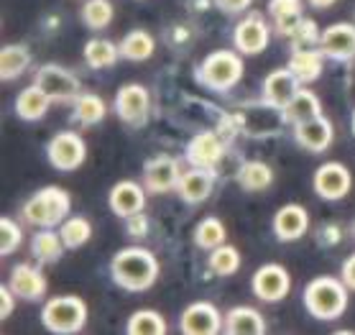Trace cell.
Masks as SVG:
<instances>
[{
	"label": "cell",
	"mask_w": 355,
	"mask_h": 335,
	"mask_svg": "<svg viewBox=\"0 0 355 335\" xmlns=\"http://www.w3.org/2000/svg\"><path fill=\"white\" fill-rule=\"evenodd\" d=\"M8 286L16 292V297L33 302V300H41L46 295V277L31 264H18L10 269Z\"/></svg>",
	"instance_id": "obj_21"
},
{
	"label": "cell",
	"mask_w": 355,
	"mask_h": 335,
	"mask_svg": "<svg viewBox=\"0 0 355 335\" xmlns=\"http://www.w3.org/2000/svg\"><path fill=\"white\" fill-rule=\"evenodd\" d=\"M223 333L230 335H261L266 333V323H263V315L253 307H233L230 312H225V320H223Z\"/></svg>",
	"instance_id": "obj_22"
},
{
	"label": "cell",
	"mask_w": 355,
	"mask_h": 335,
	"mask_svg": "<svg viewBox=\"0 0 355 335\" xmlns=\"http://www.w3.org/2000/svg\"><path fill=\"white\" fill-rule=\"evenodd\" d=\"M210 269L220 277H233L235 271L241 269V254L235 246H218L210 251Z\"/></svg>",
	"instance_id": "obj_37"
},
{
	"label": "cell",
	"mask_w": 355,
	"mask_h": 335,
	"mask_svg": "<svg viewBox=\"0 0 355 335\" xmlns=\"http://www.w3.org/2000/svg\"><path fill=\"white\" fill-rule=\"evenodd\" d=\"M353 133H355V110H353Z\"/></svg>",
	"instance_id": "obj_45"
},
{
	"label": "cell",
	"mask_w": 355,
	"mask_h": 335,
	"mask_svg": "<svg viewBox=\"0 0 355 335\" xmlns=\"http://www.w3.org/2000/svg\"><path fill=\"white\" fill-rule=\"evenodd\" d=\"M299 87H302L299 77L291 72L289 67H284V69H274L271 74H266L263 92H261V95H263V103H266V105L284 110V105L297 95Z\"/></svg>",
	"instance_id": "obj_17"
},
{
	"label": "cell",
	"mask_w": 355,
	"mask_h": 335,
	"mask_svg": "<svg viewBox=\"0 0 355 335\" xmlns=\"http://www.w3.org/2000/svg\"><path fill=\"white\" fill-rule=\"evenodd\" d=\"M284 121L289 123H304V121H312V118H320L322 115V105H320V98H317L312 90H304V87H299V92L294 98L284 105Z\"/></svg>",
	"instance_id": "obj_25"
},
{
	"label": "cell",
	"mask_w": 355,
	"mask_h": 335,
	"mask_svg": "<svg viewBox=\"0 0 355 335\" xmlns=\"http://www.w3.org/2000/svg\"><path fill=\"white\" fill-rule=\"evenodd\" d=\"M332 136H335L332 123L327 121L324 115L294 126V141H297L302 148L312 151V154H320V151H324V148H330Z\"/></svg>",
	"instance_id": "obj_20"
},
{
	"label": "cell",
	"mask_w": 355,
	"mask_h": 335,
	"mask_svg": "<svg viewBox=\"0 0 355 335\" xmlns=\"http://www.w3.org/2000/svg\"><path fill=\"white\" fill-rule=\"evenodd\" d=\"M250 286H253V295L263 302H279L289 295L291 277L282 264H263L261 269H256Z\"/></svg>",
	"instance_id": "obj_10"
},
{
	"label": "cell",
	"mask_w": 355,
	"mask_h": 335,
	"mask_svg": "<svg viewBox=\"0 0 355 335\" xmlns=\"http://www.w3.org/2000/svg\"><path fill=\"white\" fill-rule=\"evenodd\" d=\"M121 57V46L110 39H89L85 44V62L92 69H110Z\"/></svg>",
	"instance_id": "obj_31"
},
{
	"label": "cell",
	"mask_w": 355,
	"mask_h": 335,
	"mask_svg": "<svg viewBox=\"0 0 355 335\" xmlns=\"http://www.w3.org/2000/svg\"><path fill=\"white\" fill-rule=\"evenodd\" d=\"M21 241H24L21 225L16 221H10V218H3L0 221V254L10 256L21 246Z\"/></svg>",
	"instance_id": "obj_38"
},
{
	"label": "cell",
	"mask_w": 355,
	"mask_h": 335,
	"mask_svg": "<svg viewBox=\"0 0 355 335\" xmlns=\"http://www.w3.org/2000/svg\"><path fill=\"white\" fill-rule=\"evenodd\" d=\"M312 8H332L338 0H307Z\"/></svg>",
	"instance_id": "obj_44"
},
{
	"label": "cell",
	"mask_w": 355,
	"mask_h": 335,
	"mask_svg": "<svg viewBox=\"0 0 355 335\" xmlns=\"http://www.w3.org/2000/svg\"><path fill=\"white\" fill-rule=\"evenodd\" d=\"M51 103H54V100L49 98L46 92L41 90L39 85L33 82L31 87H26V90L18 92L16 115H18V118H24V121H41V118L49 113Z\"/></svg>",
	"instance_id": "obj_24"
},
{
	"label": "cell",
	"mask_w": 355,
	"mask_h": 335,
	"mask_svg": "<svg viewBox=\"0 0 355 335\" xmlns=\"http://www.w3.org/2000/svg\"><path fill=\"white\" fill-rule=\"evenodd\" d=\"M46 156H49V164L54 169H59V172H74L87 159V146H85L80 133L62 131L49 141Z\"/></svg>",
	"instance_id": "obj_6"
},
{
	"label": "cell",
	"mask_w": 355,
	"mask_h": 335,
	"mask_svg": "<svg viewBox=\"0 0 355 335\" xmlns=\"http://www.w3.org/2000/svg\"><path fill=\"white\" fill-rule=\"evenodd\" d=\"M113 18H115V8L110 0H87L82 6V21L92 31L107 28V26L113 24Z\"/></svg>",
	"instance_id": "obj_33"
},
{
	"label": "cell",
	"mask_w": 355,
	"mask_h": 335,
	"mask_svg": "<svg viewBox=\"0 0 355 335\" xmlns=\"http://www.w3.org/2000/svg\"><path fill=\"white\" fill-rule=\"evenodd\" d=\"M338 233H340L338 225H324V228H320V236H327L320 243H338Z\"/></svg>",
	"instance_id": "obj_43"
},
{
	"label": "cell",
	"mask_w": 355,
	"mask_h": 335,
	"mask_svg": "<svg viewBox=\"0 0 355 335\" xmlns=\"http://www.w3.org/2000/svg\"><path fill=\"white\" fill-rule=\"evenodd\" d=\"M268 13L274 18L276 31L286 39H291L299 31V26L304 24L302 0H268Z\"/></svg>",
	"instance_id": "obj_23"
},
{
	"label": "cell",
	"mask_w": 355,
	"mask_h": 335,
	"mask_svg": "<svg viewBox=\"0 0 355 335\" xmlns=\"http://www.w3.org/2000/svg\"><path fill=\"white\" fill-rule=\"evenodd\" d=\"M113 282L128 292H146L159 279V259L148 248L128 246L113 256L110 261Z\"/></svg>",
	"instance_id": "obj_1"
},
{
	"label": "cell",
	"mask_w": 355,
	"mask_h": 335,
	"mask_svg": "<svg viewBox=\"0 0 355 335\" xmlns=\"http://www.w3.org/2000/svg\"><path fill=\"white\" fill-rule=\"evenodd\" d=\"M238 182L248 192H263L274 182V169L266 162H256V159L253 162H243L241 169H238Z\"/></svg>",
	"instance_id": "obj_29"
},
{
	"label": "cell",
	"mask_w": 355,
	"mask_h": 335,
	"mask_svg": "<svg viewBox=\"0 0 355 335\" xmlns=\"http://www.w3.org/2000/svg\"><path fill=\"white\" fill-rule=\"evenodd\" d=\"M322 67H324V54L322 49L315 51V49H307V46H302L291 54L289 59V69L299 77L302 85H309V82L320 80V74H322Z\"/></svg>",
	"instance_id": "obj_26"
},
{
	"label": "cell",
	"mask_w": 355,
	"mask_h": 335,
	"mask_svg": "<svg viewBox=\"0 0 355 335\" xmlns=\"http://www.w3.org/2000/svg\"><path fill=\"white\" fill-rule=\"evenodd\" d=\"M64 248L67 246H64V241H62V236L51 228L39 230L31 241V251H33V256H36V261H41V264H57L59 259H62V254H64Z\"/></svg>",
	"instance_id": "obj_30"
},
{
	"label": "cell",
	"mask_w": 355,
	"mask_h": 335,
	"mask_svg": "<svg viewBox=\"0 0 355 335\" xmlns=\"http://www.w3.org/2000/svg\"><path fill=\"white\" fill-rule=\"evenodd\" d=\"M115 113L130 126H144L148 121V113H151V95H148V90L138 82L123 85L118 90V98H115Z\"/></svg>",
	"instance_id": "obj_9"
},
{
	"label": "cell",
	"mask_w": 355,
	"mask_h": 335,
	"mask_svg": "<svg viewBox=\"0 0 355 335\" xmlns=\"http://www.w3.org/2000/svg\"><path fill=\"white\" fill-rule=\"evenodd\" d=\"M225 156V141L220 139L215 131L197 133L189 144H187V162L192 166H207L215 169Z\"/></svg>",
	"instance_id": "obj_16"
},
{
	"label": "cell",
	"mask_w": 355,
	"mask_h": 335,
	"mask_svg": "<svg viewBox=\"0 0 355 335\" xmlns=\"http://www.w3.org/2000/svg\"><path fill=\"white\" fill-rule=\"evenodd\" d=\"M33 82H36L54 103H69V100H77L82 95L80 80H77L69 69H64V67H59V65L39 67Z\"/></svg>",
	"instance_id": "obj_7"
},
{
	"label": "cell",
	"mask_w": 355,
	"mask_h": 335,
	"mask_svg": "<svg viewBox=\"0 0 355 335\" xmlns=\"http://www.w3.org/2000/svg\"><path fill=\"white\" fill-rule=\"evenodd\" d=\"M28 67H31L28 46H24V44H6L3 46V51H0V74H3V80H16Z\"/></svg>",
	"instance_id": "obj_28"
},
{
	"label": "cell",
	"mask_w": 355,
	"mask_h": 335,
	"mask_svg": "<svg viewBox=\"0 0 355 335\" xmlns=\"http://www.w3.org/2000/svg\"><path fill=\"white\" fill-rule=\"evenodd\" d=\"M107 203H110V210H113L118 218H130V215L144 213L146 187H141V184L133 180H123L110 189Z\"/></svg>",
	"instance_id": "obj_19"
},
{
	"label": "cell",
	"mask_w": 355,
	"mask_h": 335,
	"mask_svg": "<svg viewBox=\"0 0 355 335\" xmlns=\"http://www.w3.org/2000/svg\"><path fill=\"white\" fill-rule=\"evenodd\" d=\"M320 49L324 57L335 62L355 59V26L353 24H332L320 36Z\"/></svg>",
	"instance_id": "obj_15"
},
{
	"label": "cell",
	"mask_w": 355,
	"mask_h": 335,
	"mask_svg": "<svg viewBox=\"0 0 355 335\" xmlns=\"http://www.w3.org/2000/svg\"><path fill=\"white\" fill-rule=\"evenodd\" d=\"M353 233H355V228H353Z\"/></svg>",
	"instance_id": "obj_46"
},
{
	"label": "cell",
	"mask_w": 355,
	"mask_h": 335,
	"mask_svg": "<svg viewBox=\"0 0 355 335\" xmlns=\"http://www.w3.org/2000/svg\"><path fill=\"white\" fill-rule=\"evenodd\" d=\"M304 307L317 320H338L347 310V284L335 277H317L304 286Z\"/></svg>",
	"instance_id": "obj_2"
},
{
	"label": "cell",
	"mask_w": 355,
	"mask_h": 335,
	"mask_svg": "<svg viewBox=\"0 0 355 335\" xmlns=\"http://www.w3.org/2000/svg\"><path fill=\"white\" fill-rule=\"evenodd\" d=\"M182 180V166L174 156H154L144 166V187L154 195L174 192Z\"/></svg>",
	"instance_id": "obj_12"
},
{
	"label": "cell",
	"mask_w": 355,
	"mask_h": 335,
	"mask_svg": "<svg viewBox=\"0 0 355 335\" xmlns=\"http://www.w3.org/2000/svg\"><path fill=\"white\" fill-rule=\"evenodd\" d=\"M130 335H164L166 333V323H164V315L156 310H138L128 318V327H125Z\"/></svg>",
	"instance_id": "obj_34"
},
{
	"label": "cell",
	"mask_w": 355,
	"mask_h": 335,
	"mask_svg": "<svg viewBox=\"0 0 355 335\" xmlns=\"http://www.w3.org/2000/svg\"><path fill=\"white\" fill-rule=\"evenodd\" d=\"M312 187L322 200H343V197L350 192L353 187V174L345 164L340 162H324L320 169L315 172V180H312Z\"/></svg>",
	"instance_id": "obj_8"
},
{
	"label": "cell",
	"mask_w": 355,
	"mask_h": 335,
	"mask_svg": "<svg viewBox=\"0 0 355 335\" xmlns=\"http://www.w3.org/2000/svg\"><path fill=\"white\" fill-rule=\"evenodd\" d=\"M0 302H3V304H0V318L8 320L10 312H13V302H16V292H13L8 284L0 286Z\"/></svg>",
	"instance_id": "obj_39"
},
{
	"label": "cell",
	"mask_w": 355,
	"mask_h": 335,
	"mask_svg": "<svg viewBox=\"0 0 355 335\" xmlns=\"http://www.w3.org/2000/svg\"><path fill=\"white\" fill-rule=\"evenodd\" d=\"M340 279L347 284V289H355V254L345 259V264H343V271H340Z\"/></svg>",
	"instance_id": "obj_40"
},
{
	"label": "cell",
	"mask_w": 355,
	"mask_h": 335,
	"mask_svg": "<svg viewBox=\"0 0 355 335\" xmlns=\"http://www.w3.org/2000/svg\"><path fill=\"white\" fill-rule=\"evenodd\" d=\"M241 80H243V62H241V54H235V51H227V49L212 51L197 67V82L215 92L233 90Z\"/></svg>",
	"instance_id": "obj_4"
},
{
	"label": "cell",
	"mask_w": 355,
	"mask_h": 335,
	"mask_svg": "<svg viewBox=\"0 0 355 335\" xmlns=\"http://www.w3.org/2000/svg\"><path fill=\"white\" fill-rule=\"evenodd\" d=\"M309 228V213L307 207H302L297 203H289L279 207L274 215V233L282 243H291L307 233Z\"/></svg>",
	"instance_id": "obj_18"
},
{
	"label": "cell",
	"mask_w": 355,
	"mask_h": 335,
	"mask_svg": "<svg viewBox=\"0 0 355 335\" xmlns=\"http://www.w3.org/2000/svg\"><path fill=\"white\" fill-rule=\"evenodd\" d=\"M72 210V197L62 187H44L24 203V221L36 228H54L67 221Z\"/></svg>",
	"instance_id": "obj_3"
},
{
	"label": "cell",
	"mask_w": 355,
	"mask_h": 335,
	"mask_svg": "<svg viewBox=\"0 0 355 335\" xmlns=\"http://www.w3.org/2000/svg\"><path fill=\"white\" fill-rule=\"evenodd\" d=\"M194 243L205 248V251H212L218 246L225 243V225L218 221V218H205L194 225Z\"/></svg>",
	"instance_id": "obj_36"
},
{
	"label": "cell",
	"mask_w": 355,
	"mask_h": 335,
	"mask_svg": "<svg viewBox=\"0 0 355 335\" xmlns=\"http://www.w3.org/2000/svg\"><path fill=\"white\" fill-rule=\"evenodd\" d=\"M125 221H128V233H130V236L141 238L146 233V221H144V215H141V213L130 215V218H125Z\"/></svg>",
	"instance_id": "obj_42"
},
{
	"label": "cell",
	"mask_w": 355,
	"mask_h": 335,
	"mask_svg": "<svg viewBox=\"0 0 355 335\" xmlns=\"http://www.w3.org/2000/svg\"><path fill=\"white\" fill-rule=\"evenodd\" d=\"M41 323H44L46 330L59 335L80 333L85 323H87V304H85V300L74 295L51 297L41 307Z\"/></svg>",
	"instance_id": "obj_5"
},
{
	"label": "cell",
	"mask_w": 355,
	"mask_h": 335,
	"mask_svg": "<svg viewBox=\"0 0 355 335\" xmlns=\"http://www.w3.org/2000/svg\"><path fill=\"white\" fill-rule=\"evenodd\" d=\"M215 182H218V172H215V169H207V166H192V169L182 172L177 192L187 205H200L212 195Z\"/></svg>",
	"instance_id": "obj_14"
},
{
	"label": "cell",
	"mask_w": 355,
	"mask_h": 335,
	"mask_svg": "<svg viewBox=\"0 0 355 335\" xmlns=\"http://www.w3.org/2000/svg\"><path fill=\"white\" fill-rule=\"evenodd\" d=\"M107 113V105L105 100L95 95V92H82L80 98L74 100V121L82 123V126H95L105 118Z\"/></svg>",
	"instance_id": "obj_32"
},
{
	"label": "cell",
	"mask_w": 355,
	"mask_h": 335,
	"mask_svg": "<svg viewBox=\"0 0 355 335\" xmlns=\"http://www.w3.org/2000/svg\"><path fill=\"white\" fill-rule=\"evenodd\" d=\"M118 46H121L123 59H128V62H146V59L154 57L156 39L148 31H144V28H136V31L125 33Z\"/></svg>",
	"instance_id": "obj_27"
},
{
	"label": "cell",
	"mask_w": 355,
	"mask_h": 335,
	"mask_svg": "<svg viewBox=\"0 0 355 335\" xmlns=\"http://www.w3.org/2000/svg\"><path fill=\"white\" fill-rule=\"evenodd\" d=\"M59 236L64 241L67 248H82L92 238V223L82 215H74V218H67L62 225H59Z\"/></svg>",
	"instance_id": "obj_35"
},
{
	"label": "cell",
	"mask_w": 355,
	"mask_h": 335,
	"mask_svg": "<svg viewBox=\"0 0 355 335\" xmlns=\"http://www.w3.org/2000/svg\"><path fill=\"white\" fill-rule=\"evenodd\" d=\"M250 3H253V0H218V6L225 10V13H241V10L250 8Z\"/></svg>",
	"instance_id": "obj_41"
},
{
	"label": "cell",
	"mask_w": 355,
	"mask_h": 335,
	"mask_svg": "<svg viewBox=\"0 0 355 335\" xmlns=\"http://www.w3.org/2000/svg\"><path fill=\"white\" fill-rule=\"evenodd\" d=\"M268 41H271V31H268L261 13H248L245 18H241V24L235 26L233 31L235 49L241 54H248V57L261 54L268 46Z\"/></svg>",
	"instance_id": "obj_11"
},
{
	"label": "cell",
	"mask_w": 355,
	"mask_h": 335,
	"mask_svg": "<svg viewBox=\"0 0 355 335\" xmlns=\"http://www.w3.org/2000/svg\"><path fill=\"white\" fill-rule=\"evenodd\" d=\"M223 320L220 310L212 302H192L182 312L179 327L184 335H215L223 330Z\"/></svg>",
	"instance_id": "obj_13"
}]
</instances>
